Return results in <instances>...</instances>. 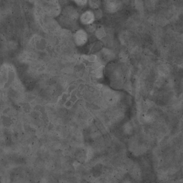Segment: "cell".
Returning a JSON list of instances; mask_svg holds the SVG:
<instances>
[{"instance_id": "obj_1", "label": "cell", "mask_w": 183, "mask_h": 183, "mask_svg": "<svg viewBox=\"0 0 183 183\" xmlns=\"http://www.w3.org/2000/svg\"><path fill=\"white\" fill-rule=\"evenodd\" d=\"M102 6L104 11L108 13H114L123 8L124 4L121 0H103Z\"/></svg>"}, {"instance_id": "obj_2", "label": "cell", "mask_w": 183, "mask_h": 183, "mask_svg": "<svg viewBox=\"0 0 183 183\" xmlns=\"http://www.w3.org/2000/svg\"><path fill=\"white\" fill-rule=\"evenodd\" d=\"M75 43L78 46H83L89 40V35L84 29H79L76 31L74 35Z\"/></svg>"}, {"instance_id": "obj_3", "label": "cell", "mask_w": 183, "mask_h": 183, "mask_svg": "<svg viewBox=\"0 0 183 183\" xmlns=\"http://www.w3.org/2000/svg\"><path fill=\"white\" fill-rule=\"evenodd\" d=\"M97 60L102 63L103 61H109L115 58V54L110 48L103 47L100 51L98 52V55H97Z\"/></svg>"}, {"instance_id": "obj_4", "label": "cell", "mask_w": 183, "mask_h": 183, "mask_svg": "<svg viewBox=\"0 0 183 183\" xmlns=\"http://www.w3.org/2000/svg\"><path fill=\"white\" fill-rule=\"evenodd\" d=\"M79 19L80 23L85 26L92 24L96 20L94 12L91 9L85 10L80 14Z\"/></svg>"}, {"instance_id": "obj_5", "label": "cell", "mask_w": 183, "mask_h": 183, "mask_svg": "<svg viewBox=\"0 0 183 183\" xmlns=\"http://www.w3.org/2000/svg\"><path fill=\"white\" fill-rule=\"evenodd\" d=\"M79 15L80 13L79 10L75 7L69 5L65 6L62 13V15L75 21H77L79 18Z\"/></svg>"}, {"instance_id": "obj_6", "label": "cell", "mask_w": 183, "mask_h": 183, "mask_svg": "<svg viewBox=\"0 0 183 183\" xmlns=\"http://www.w3.org/2000/svg\"><path fill=\"white\" fill-rule=\"evenodd\" d=\"M106 35V31L103 27H97L94 32L95 37L98 40H102L105 37Z\"/></svg>"}, {"instance_id": "obj_7", "label": "cell", "mask_w": 183, "mask_h": 183, "mask_svg": "<svg viewBox=\"0 0 183 183\" xmlns=\"http://www.w3.org/2000/svg\"><path fill=\"white\" fill-rule=\"evenodd\" d=\"M88 4L91 10H95L100 8L102 5V1L100 0H88Z\"/></svg>"}, {"instance_id": "obj_8", "label": "cell", "mask_w": 183, "mask_h": 183, "mask_svg": "<svg viewBox=\"0 0 183 183\" xmlns=\"http://www.w3.org/2000/svg\"><path fill=\"white\" fill-rule=\"evenodd\" d=\"M97 28V25L93 23L91 24L87 25L85 30L87 31L88 33H94Z\"/></svg>"}, {"instance_id": "obj_9", "label": "cell", "mask_w": 183, "mask_h": 183, "mask_svg": "<svg viewBox=\"0 0 183 183\" xmlns=\"http://www.w3.org/2000/svg\"><path fill=\"white\" fill-rule=\"evenodd\" d=\"M104 66H100L98 68H95V69L94 70L93 73H94V75H96L97 78H100L102 77L103 74V69H104Z\"/></svg>"}, {"instance_id": "obj_10", "label": "cell", "mask_w": 183, "mask_h": 183, "mask_svg": "<svg viewBox=\"0 0 183 183\" xmlns=\"http://www.w3.org/2000/svg\"><path fill=\"white\" fill-rule=\"evenodd\" d=\"M94 13V17H95V19H97V20H99V19L102 18L103 16V12L100 8H98L97 9L93 10Z\"/></svg>"}, {"instance_id": "obj_11", "label": "cell", "mask_w": 183, "mask_h": 183, "mask_svg": "<svg viewBox=\"0 0 183 183\" xmlns=\"http://www.w3.org/2000/svg\"><path fill=\"white\" fill-rule=\"evenodd\" d=\"M83 58L85 60H87L89 61L90 62H92V63H94V61H96L97 60V59L96 55L94 54L84 55Z\"/></svg>"}, {"instance_id": "obj_12", "label": "cell", "mask_w": 183, "mask_h": 183, "mask_svg": "<svg viewBox=\"0 0 183 183\" xmlns=\"http://www.w3.org/2000/svg\"><path fill=\"white\" fill-rule=\"evenodd\" d=\"M135 8L139 10H144V3L142 0H135Z\"/></svg>"}, {"instance_id": "obj_13", "label": "cell", "mask_w": 183, "mask_h": 183, "mask_svg": "<svg viewBox=\"0 0 183 183\" xmlns=\"http://www.w3.org/2000/svg\"><path fill=\"white\" fill-rule=\"evenodd\" d=\"M79 7H84L88 4V0H72Z\"/></svg>"}, {"instance_id": "obj_14", "label": "cell", "mask_w": 183, "mask_h": 183, "mask_svg": "<svg viewBox=\"0 0 183 183\" xmlns=\"http://www.w3.org/2000/svg\"><path fill=\"white\" fill-rule=\"evenodd\" d=\"M93 150L91 149V148H89L88 149V153H87V157H88V159H90L91 157L93 156Z\"/></svg>"}, {"instance_id": "obj_15", "label": "cell", "mask_w": 183, "mask_h": 183, "mask_svg": "<svg viewBox=\"0 0 183 183\" xmlns=\"http://www.w3.org/2000/svg\"><path fill=\"white\" fill-rule=\"evenodd\" d=\"M145 120L147 122H150V121L152 120V118H151V117H150V116H149V115L145 116Z\"/></svg>"}, {"instance_id": "obj_16", "label": "cell", "mask_w": 183, "mask_h": 183, "mask_svg": "<svg viewBox=\"0 0 183 183\" xmlns=\"http://www.w3.org/2000/svg\"><path fill=\"white\" fill-rule=\"evenodd\" d=\"M124 4H129L130 2V0H121Z\"/></svg>"}, {"instance_id": "obj_17", "label": "cell", "mask_w": 183, "mask_h": 183, "mask_svg": "<svg viewBox=\"0 0 183 183\" xmlns=\"http://www.w3.org/2000/svg\"><path fill=\"white\" fill-rule=\"evenodd\" d=\"M97 88H99V89H100V88H102V84H97Z\"/></svg>"}]
</instances>
